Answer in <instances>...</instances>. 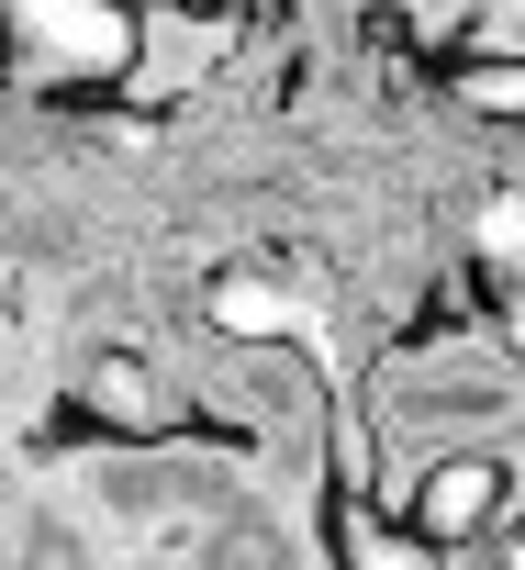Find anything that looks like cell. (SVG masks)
I'll return each instance as SVG.
<instances>
[{
    "mask_svg": "<svg viewBox=\"0 0 525 570\" xmlns=\"http://www.w3.org/2000/svg\"><path fill=\"white\" fill-rule=\"evenodd\" d=\"M0 68L46 101H112L146 68L135 0H0Z\"/></svg>",
    "mask_w": 525,
    "mask_h": 570,
    "instance_id": "cell-1",
    "label": "cell"
},
{
    "mask_svg": "<svg viewBox=\"0 0 525 570\" xmlns=\"http://www.w3.org/2000/svg\"><path fill=\"white\" fill-rule=\"evenodd\" d=\"M503 514H514V459H492V448H447L403 492V537L414 548H481Z\"/></svg>",
    "mask_w": 525,
    "mask_h": 570,
    "instance_id": "cell-2",
    "label": "cell"
},
{
    "mask_svg": "<svg viewBox=\"0 0 525 570\" xmlns=\"http://www.w3.org/2000/svg\"><path fill=\"white\" fill-rule=\"evenodd\" d=\"M68 425H79V436H112V448H168V436H190L201 414H190L135 347H101V358H79V403H68Z\"/></svg>",
    "mask_w": 525,
    "mask_h": 570,
    "instance_id": "cell-3",
    "label": "cell"
},
{
    "mask_svg": "<svg viewBox=\"0 0 525 570\" xmlns=\"http://www.w3.org/2000/svg\"><path fill=\"white\" fill-rule=\"evenodd\" d=\"M0 570H12V559H0Z\"/></svg>",
    "mask_w": 525,
    "mask_h": 570,
    "instance_id": "cell-4",
    "label": "cell"
}]
</instances>
